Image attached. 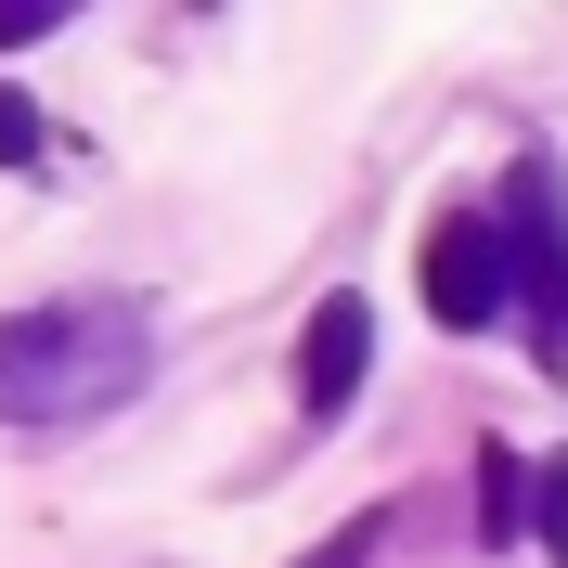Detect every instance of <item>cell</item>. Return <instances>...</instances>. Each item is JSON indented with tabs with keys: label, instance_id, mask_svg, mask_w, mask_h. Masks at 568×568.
Wrapping results in <instances>:
<instances>
[{
	"label": "cell",
	"instance_id": "8",
	"mask_svg": "<svg viewBox=\"0 0 568 568\" xmlns=\"http://www.w3.org/2000/svg\"><path fill=\"white\" fill-rule=\"evenodd\" d=\"M375 542H388V517H349V530L323 542V556H311V568H362V556H375Z\"/></svg>",
	"mask_w": 568,
	"mask_h": 568
},
{
	"label": "cell",
	"instance_id": "7",
	"mask_svg": "<svg viewBox=\"0 0 568 568\" xmlns=\"http://www.w3.org/2000/svg\"><path fill=\"white\" fill-rule=\"evenodd\" d=\"M27 155H39V104L0 78V169H27Z\"/></svg>",
	"mask_w": 568,
	"mask_h": 568
},
{
	"label": "cell",
	"instance_id": "5",
	"mask_svg": "<svg viewBox=\"0 0 568 568\" xmlns=\"http://www.w3.org/2000/svg\"><path fill=\"white\" fill-rule=\"evenodd\" d=\"M478 491H491V504H478V530H491V542L530 530V453H504V439H491V453H478Z\"/></svg>",
	"mask_w": 568,
	"mask_h": 568
},
{
	"label": "cell",
	"instance_id": "1",
	"mask_svg": "<svg viewBox=\"0 0 568 568\" xmlns=\"http://www.w3.org/2000/svg\"><path fill=\"white\" fill-rule=\"evenodd\" d=\"M155 362V323L142 297H39V311H0V426H78L116 414Z\"/></svg>",
	"mask_w": 568,
	"mask_h": 568
},
{
	"label": "cell",
	"instance_id": "4",
	"mask_svg": "<svg viewBox=\"0 0 568 568\" xmlns=\"http://www.w3.org/2000/svg\"><path fill=\"white\" fill-rule=\"evenodd\" d=\"M362 375H375V297H349V284H336V297L297 323V414L336 426V414L362 400Z\"/></svg>",
	"mask_w": 568,
	"mask_h": 568
},
{
	"label": "cell",
	"instance_id": "3",
	"mask_svg": "<svg viewBox=\"0 0 568 568\" xmlns=\"http://www.w3.org/2000/svg\"><path fill=\"white\" fill-rule=\"evenodd\" d=\"M426 311L453 323V336H478V323L517 311V258H504V220L453 207L439 233H426Z\"/></svg>",
	"mask_w": 568,
	"mask_h": 568
},
{
	"label": "cell",
	"instance_id": "2",
	"mask_svg": "<svg viewBox=\"0 0 568 568\" xmlns=\"http://www.w3.org/2000/svg\"><path fill=\"white\" fill-rule=\"evenodd\" d=\"M504 258H517L530 336L568 362V181H556V155H517L504 169Z\"/></svg>",
	"mask_w": 568,
	"mask_h": 568
},
{
	"label": "cell",
	"instance_id": "6",
	"mask_svg": "<svg viewBox=\"0 0 568 568\" xmlns=\"http://www.w3.org/2000/svg\"><path fill=\"white\" fill-rule=\"evenodd\" d=\"M65 13H78V0H0V52H27V39H52Z\"/></svg>",
	"mask_w": 568,
	"mask_h": 568
}]
</instances>
